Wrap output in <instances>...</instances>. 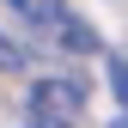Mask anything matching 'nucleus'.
<instances>
[{"label":"nucleus","instance_id":"3","mask_svg":"<svg viewBox=\"0 0 128 128\" xmlns=\"http://www.w3.org/2000/svg\"><path fill=\"white\" fill-rule=\"evenodd\" d=\"M12 12L30 18V24H55L61 12H67V0H12Z\"/></svg>","mask_w":128,"mask_h":128},{"label":"nucleus","instance_id":"4","mask_svg":"<svg viewBox=\"0 0 128 128\" xmlns=\"http://www.w3.org/2000/svg\"><path fill=\"white\" fill-rule=\"evenodd\" d=\"M18 61H24V49H18V43H6V37H0V73H6V67H18Z\"/></svg>","mask_w":128,"mask_h":128},{"label":"nucleus","instance_id":"2","mask_svg":"<svg viewBox=\"0 0 128 128\" xmlns=\"http://www.w3.org/2000/svg\"><path fill=\"white\" fill-rule=\"evenodd\" d=\"M49 37L61 43V49H73V55H92V49H98V43H92V24H79V18H67V12H61V18L49 24Z\"/></svg>","mask_w":128,"mask_h":128},{"label":"nucleus","instance_id":"1","mask_svg":"<svg viewBox=\"0 0 128 128\" xmlns=\"http://www.w3.org/2000/svg\"><path fill=\"white\" fill-rule=\"evenodd\" d=\"M30 110H37V122H73L86 110V79H37Z\"/></svg>","mask_w":128,"mask_h":128},{"label":"nucleus","instance_id":"6","mask_svg":"<svg viewBox=\"0 0 128 128\" xmlns=\"http://www.w3.org/2000/svg\"><path fill=\"white\" fill-rule=\"evenodd\" d=\"M37 128H67V122H37Z\"/></svg>","mask_w":128,"mask_h":128},{"label":"nucleus","instance_id":"5","mask_svg":"<svg viewBox=\"0 0 128 128\" xmlns=\"http://www.w3.org/2000/svg\"><path fill=\"white\" fill-rule=\"evenodd\" d=\"M110 79H116V92H122V104H128V61H122V55L110 61Z\"/></svg>","mask_w":128,"mask_h":128}]
</instances>
